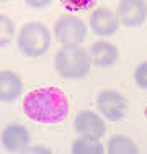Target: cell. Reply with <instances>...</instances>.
Returning <instances> with one entry per match:
<instances>
[{
  "label": "cell",
  "instance_id": "11",
  "mask_svg": "<svg viewBox=\"0 0 147 154\" xmlns=\"http://www.w3.org/2000/svg\"><path fill=\"white\" fill-rule=\"evenodd\" d=\"M23 80L13 71H0V102L13 103L21 97Z\"/></svg>",
  "mask_w": 147,
  "mask_h": 154
},
{
  "label": "cell",
  "instance_id": "4",
  "mask_svg": "<svg viewBox=\"0 0 147 154\" xmlns=\"http://www.w3.org/2000/svg\"><path fill=\"white\" fill-rule=\"evenodd\" d=\"M54 38L62 46H80L87 39V25L77 15H62L54 23Z\"/></svg>",
  "mask_w": 147,
  "mask_h": 154
},
{
  "label": "cell",
  "instance_id": "12",
  "mask_svg": "<svg viewBox=\"0 0 147 154\" xmlns=\"http://www.w3.org/2000/svg\"><path fill=\"white\" fill-rule=\"evenodd\" d=\"M108 154H137L139 148L129 136L124 134H113L106 144Z\"/></svg>",
  "mask_w": 147,
  "mask_h": 154
},
{
  "label": "cell",
  "instance_id": "15",
  "mask_svg": "<svg viewBox=\"0 0 147 154\" xmlns=\"http://www.w3.org/2000/svg\"><path fill=\"white\" fill-rule=\"evenodd\" d=\"M134 82L137 87L147 90V61L141 62L134 71Z\"/></svg>",
  "mask_w": 147,
  "mask_h": 154
},
{
  "label": "cell",
  "instance_id": "9",
  "mask_svg": "<svg viewBox=\"0 0 147 154\" xmlns=\"http://www.w3.org/2000/svg\"><path fill=\"white\" fill-rule=\"evenodd\" d=\"M119 18L110 8H97L90 15V28L97 36L108 38L119 30Z\"/></svg>",
  "mask_w": 147,
  "mask_h": 154
},
{
  "label": "cell",
  "instance_id": "8",
  "mask_svg": "<svg viewBox=\"0 0 147 154\" xmlns=\"http://www.w3.org/2000/svg\"><path fill=\"white\" fill-rule=\"evenodd\" d=\"M29 139H31V136H29L28 128L18 123H12L5 126L0 134L2 146L10 152H23L29 146Z\"/></svg>",
  "mask_w": 147,
  "mask_h": 154
},
{
  "label": "cell",
  "instance_id": "20",
  "mask_svg": "<svg viewBox=\"0 0 147 154\" xmlns=\"http://www.w3.org/2000/svg\"><path fill=\"white\" fill-rule=\"evenodd\" d=\"M0 2H10V0H0Z\"/></svg>",
  "mask_w": 147,
  "mask_h": 154
},
{
  "label": "cell",
  "instance_id": "13",
  "mask_svg": "<svg viewBox=\"0 0 147 154\" xmlns=\"http://www.w3.org/2000/svg\"><path fill=\"white\" fill-rule=\"evenodd\" d=\"M70 151L74 154H103L106 149L103 148L100 139L90 138V136H82L80 134V138H77L72 143Z\"/></svg>",
  "mask_w": 147,
  "mask_h": 154
},
{
  "label": "cell",
  "instance_id": "19",
  "mask_svg": "<svg viewBox=\"0 0 147 154\" xmlns=\"http://www.w3.org/2000/svg\"><path fill=\"white\" fill-rule=\"evenodd\" d=\"M144 115H146V118H147V107H146V110H144Z\"/></svg>",
  "mask_w": 147,
  "mask_h": 154
},
{
  "label": "cell",
  "instance_id": "6",
  "mask_svg": "<svg viewBox=\"0 0 147 154\" xmlns=\"http://www.w3.org/2000/svg\"><path fill=\"white\" fill-rule=\"evenodd\" d=\"M116 15L124 26H141L147 18V0H119Z\"/></svg>",
  "mask_w": 147,
  "mask_h": 154
},
{
  "label": "cell",
  "instance_id": "14",
  "mask_svg": "<svg viewBox=\"0 0 147 154\" xmlns=\"http://www.w3.org/2000/svg\"><path fill=\"white\" fill-rule=\"evenodd\" d=\"M15 31H16V28H15L13 20L10 17L3 15V13H0V48L10 45L13 41Z\"/></svg>",
  "mask_w": 147,
  "mask_h": 154
},
{
  "label": "cell",
  "instance_id": "18",
  "mask_svg": "<svg viewBox=\"0 0 147 154\" xmlns=\"http://www.w3.org/2000/svg\"><path fill=\"white\" fill-rule=\"evenodd\" d=\"M25 3L31 8H46L47 5L52 3V0H25Z\"/></svg>",
  "mask_w": 147,
  "mask_h": 154
},
{
  "label": "cell",
  "instance_id": "2",
  "mask_svg": "<svg viewBox=\"0 0 147 154\" xmlns=\"http://www.w3.org/2000/svg\"><path fill=\"white\" fill-rule=\"evenodd\" d=\"M54 69L62 79H83L92 69L90 53H87L80 46H64L54 56Z\"/></svg>",
  "mask_w": 147,
  "mask_h": 154
},
{
  "label": "cell",
  "instance_id": "3",
  "mask_svg": "<svg viewBox=\"0 0 147 154\" xmlns=\"http://www.w3.org/2000/svg\"><path fill=\"white\" fill-rule=\"evenodd\" d=\"M51 41H52V38H51V33L46 25L39 23V21H29L21 26L16 45L21 54L34 59V57L44 56L49 51Z\"/></svg>",
  "mask_w": 147,
  "mask_h": 154
},
{
  "label": "cell",
  "instance_id": "16",
  "mask_svg": "<svg viewBox=\"0 0 147 154\" xmlns=\"http://www.w3.org/2000/svg\"><path fill=\"white\" fill-rule=\"evenodd\" d=\"M62 5L67 10H72V12H79V10H87L95 0H61Z\"/></svg>",
  "mask_w": 147,
  "mask_h": 154
},
{
  "label": "cell",
  "instance_id": "17",
  "mask_svg": "<svg viewBox=\"0 0 147 154\" xmlns=\"http://www.w3.org/2000/svg\"><path fill=\"white\" fill-rule=\"evenodd\" d=\"M23 152H28V154H51L52 149L46 148V146H28Z\"/></svg>",
  "mask_w": 147,
  "mask_h": 154
},
{
  "label": "cell",
  "instance_id": "10",
  "mask_svg": "<svg viewBox=\"0 0 147 154\" xmlns=\"http://www.w3.org/2000/svg\"><path fill=\"white\" fill-rule=\"evenodd\" d=\"M88 53H90V57H92V64H95L97 67H101V69L113 66L119 57L118 46L110 41H105V39L95 41Z\"/></svg>",
  "mask_w": 147,
  "mask_h": 154
},
{
  "label": "cell",
  "instance_id": "7",
  "mask_svg": "<svg viewBox=\"0 0 147 154\" xmlns=\"http://www.w3.org/2000/svg\"><path fill=\"white\" fill-rule=\"evenodd\" d=\"M74 130L82 136H90L100 139L106 133V123L100 115L92 110H82L74 118Z\"/></svg>",
  "mask_w": 147,
  "mask_h": 154
},
{
  "label": "cell",
  "instance_id": "5",
  "mask_svg": "<svg viewBox=\"0 0 147 154\" xmlns=\"http://www.w3.org/2000/svg\"><path fill=\"white\" fill-rule=\"evenodd\" d=\"M97 108L110 122H119L124 118L129 108V102L121 92L113 89H105L97 95Z\"/></svg>",
  "mask_w": 147,
  "mask_h": 154
},
{
  "label": "cell",
  "instance_id": "1",
  "mask_svg": "<svg viewBox=\"0 0 147 154\" xmlns=\"http://www.w3.org/2000/svg\"><path fill=\"white\" fill-rule=\"evenodd\" d=\"M21 110L33 122L56 125L69 115V100L59 87H39L25 95Z\"/></svg>",
  "mask_w": 147,
  "mask_h": 154
}]
</instances>
